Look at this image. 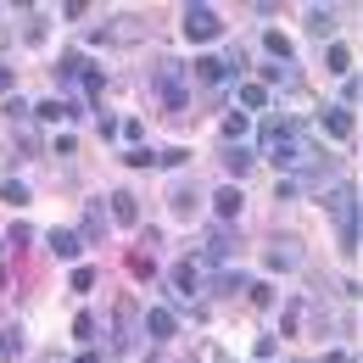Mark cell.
<instances>
[{
  "label": "cell",
  "mask_w": 363,
  "mask_h": 363,
  "mask_svg": "<svg viewBox=\"0 0 363 363\" xmlns=\"http://www.w3.org/2000/svg\"><path fill=\"white\" fill-rule=\"evenodd\" d=\"M240 285H246V279H240L235 269H224V274H213V285H207V291H218V296H235Z\"/></svg>",
  "instance_id": "cell-20"
},
{
  "label": "cell",
  "mask_w": 363,
  "mask_h": 363,
  "mask_svg": "<svg viewBox=\"0 0 363 363\" xmlns=\"http://www.w3.org/2000/svg\"><path fill=\"white\" fill-rule=\"evenodd\" d=\"M106 235V213H101V201L84 207V229H79V240H101Z\"/></svg>",
  "instance_id": "cell-13"
},
{
  "label": "cell",
  "mask_w": 363,
  "mask_h": 363,
  "mask_svg": "<svg viewBox=\"0 0 363 363\" xmlns=\"http://www.w3.org/2000/svg\"><path fill=\"white\" fill-rule=\"evenodd\" d=\"M296 330H302V302H291V308H285V335H296Z\"/></svg>",
  "instance_id": "cell-30"
},
{
  "label": "cell",
  "mask_w": 363,
  "mask_h": 363,
  "mask_svg": "<svg viewBox=\"0 0 363 363\" xmlns=\"http://www.w3.org/2000/svg\"><path fill=\"white\" fill-rule=\"evenodd\" d=\"M0 196H6L11 207H28V184H17V179H6V184H0Z\"/></svg>",
  "instance_id": "cell-23"
},
{
  "label": "cell",
  "mask_w": 363,
  "mask_h": 363,
  "mask_svg": "<svg viewBox=\"0 0 363 363\" xmlns=\"http://www.w3.org/2000/svg\"><path fill=\"white\" fill-rule=\"evenodd\" d=\"M140 34H145V23H140V17H112V23H101V28H95V45H135Z\"/></svg>",
  "instance_id": "cell-9"
},
{
  "label": "cell",
  "mask_w": 363,
  "mask_h": 363,
  "mask_svg": "<svg viewBox=\"0 0 363 363\" xmlns=\"http://www.w3.org/2000/svg\"><path fill=\"white\" fill-rule=\"evenodd\" d=\"M213 207H218V218H235V213H240V190H235V184H218Z\"/></svg>",
  "instance_id": "cell-16"
},
{
  "label": "cell",
  "mask_w": 363,
  "mask_h": 363,
  "mask_svg": "<svg viewBox=\"0 0 363 363\" xmlns=\"http://www.w3.org/2000/svg\"><path fill=\"white\" fill-rule=\"evenodd\" d=\"M201 363H235V358H229L218 341H201Z\"/></svg>",
  "instance_id": "cell-27"
},
{
  "label": "cell",
  "mask_w": 363,
  "mask_h": 363,
  "mask_svg": "<svg viewBox=\"0 0 363 363\" xmlns=\"http://www.w3.org/2000/svg\"><path fill=\"white\" fill-rule=\"evenodd\" d=\"M263 50H269V62H291V40H285V34H263Z\"/></svg>",
  "instance_id": "cell-19"
},
{
  "label": "cell",
  "mask_w": 363,
  "mask_h": 363,
  "mask_svg": "<svg viewBox=\"0 0 363 363\" xmlns=\"http://www.w3.org/2000/svg\"><path fill=\"white\" fill-rule=\"evenodd\" d=\"M218 34H224V17H218L213 6H190V11H184V40H190V45H213Z\"/></svg>",
  "instance_id": "cell-3"
},
{
  "label": "cell",
  "mask_w": 363,
  "mask_h": 363,
  "mask_svg": "<svg viewBox=\"0 0 363 363\" xmlns=\"http://www.w3.org/2000/svg\"><path fill=\"white\" fill-rule=\"evenodd\" d=\"M50 252H56V257H67V263H73V257H79V252H84V240H79V229H50Z\"/></svg>",
  "instance_id": "cell-11"
},
{
  "label": "cell",
  "mask_w": 363,
  "mask_h": 363,
  "mask_svg": "<svg viewBox=\"0 0 363 363\" xmlns=\"http://www.w3.org/2000/svg\"><path fill=\"white\" fill-rule=\"evenodd\" d=\"M62 84L79 90V95H95L106 79H101V67H95L90 56H62Z\"/></svg>",
  "instance_id": "cell-4"
},
{
  "label": "cell",
  "mask_w": 363,
  "mask_h": 363,
  "mask_svg": "<svg viewBox=\"0 0 363 363\" xmlns=\"http://www.w3.org/2000/svg\"><path fill=\"white\" fill-rule=\"evenodd\" d=\"M73 335H79V341H95V318L84 313V318H79V324H73Z\"/></svg>",
  "instance_id": "cell-31"
},
{
  "label": "cell",
  "mask_w": 363,
  "mask_h": 363,
  "mask_svg": "<svg viewBox=\"0 0 363 363\" xmlns=\"http://www.w3.org/2000/svg\"><path fill=\"white\" fill-rule=\"evenodd\" d=\"M240 106L246 112H263L269 106V84H240Z\"/></svg>",
  "instance_id": "cell-18"
},
{
  "label": "cell",
  "mask_w": 363,
  "mask_h": 363,
  "mask_svg": "<svg viewBox=\"0 0 363 363\" xmlns=\"http://www.w3.org/2000/svg\"><path fill=\"white\" fill-rule=\"evenodd\" d=\"M162 279H168V296H174L179 308H196V313H201L207 285H213V263H207L201 252H190V257H179V263L162 274Z\"/></svg>",
  "instance_id": "cell-1"
},
{
  "label": "cell",
  "mask_w": 363,
  "mask_h": 363,
  "mask_svg": "<svg viewBox=\"0 0 363 363\" xmlns=\"http://www.w3.org/2000/svg\"><path fill=\"white\" fill-rule=\"evenodd\" d=\"M229 252H235V235H224V229H218V235L207 240V252H201V257L213 263V257H229Z\"/></svg>",
  "instance_id": "cell-21"
},
{
  "label": "cell",
  "mask_w": 363,
  "mask_h": 363,
  "mask_svg": "<svg viewBox=\"0 0 363 363\" xmlns=\"http://www.w3.org/2000/svg\"><path fill=\"white\" fill-rule=\"evenodd\" d=\"M140 318H145L151 341H174V330H179V318L168 313V308H151V313H140Z\"/></svg>",
  "instance_id": "cell-10"
},
{
  "label": "cell",
  "mask_w": 363,
  "mask_h": 363,
  "mask_svg": "<svg viewBox=\"0 0 363 363\" xmlns=\"http://www.w3.org/2000/svg\"><path fill=\"white\" fill-rule=\"evenodd\" d=\"M246 129H252L246 112H224V118H218V135H224V140H246Z\"/></svg>",
  "instance_id": "cell-17"
},
{
  "label": "cell",
  "mask_w": 363,
  "mask_h": 363,
  "mask_svg": "<svg viewBox=\"0 0 363 363\" xmlns=\"http://www.w3.org/2000/svg\"><path fill=\"white\" fill-rule=\"evenodd\" d=\"M157 101H162L168 112H179L184 101H190V95H184V67L174 62V56H168V62H157Z\"/></svg>",
  "instance_id": "cell-5"
},
{
  "label": "cell",
  "mask_w": 363,
  "mask_h": 363,
  "mask_svg": "<svg viewBox=\"0 0 363 363\" xmlns=\"http://www.w3.org/2000/svg\"><path fill=\"white\" fill-rule=\"evenodd\" d=\"M145 363H162V358H145Z\"/></svg>",
  "instance_id": "cell-34"
},
{
  "label": "cell",
  "mask_w": 363,
  "mask_h": 363,
  "mask_svg": "<svg viewBox=\"0 0 363 363\" xmlns=\"http://www.w3.org/2000/svg\"><path fill=\"white\" fill-rule=\"evenodd\" d=\"M324 62H330L335 73H352V50H347V45H330V56H324Z\"/></svg>",
  "instance_id": "cell-24"
},
{
  "label": "cell",
  "mask_w": 363,
  "mask_h": 363,
  "mask_svg": "<svg viewBox=\"0 0 363 363\" xmlns=\"http://www.w3.org/2000/svg\"><path fill=\"white\" fill-rule=\"evenodd\" d=\"M17 358H23V330L6 324V330H0V363H17Z\"/></svg>",
  "instance_id": "cell-15"
},
{
  "label": "cell",
  "mask_w": 363,
  "mask_h": 363,
  "mask_svg": "<svg viewBox=\"0 0 363 363\" xmlns=\"http://www.w3.org/2000/svg\"><path fill=\"white\" fill-rule=\"evenodd\" d=\"M358 95H363V79H358V73H347V84H341V101H347V112L358 106Z\"/></svg>",
  "instance_id": "cell-25"
},
{
  "label": "cell",
  "mask_w": 363,
  "mask_h": 363,
  "mask_svg": "<svg viewBox=\"0 0 363 363\" xmlns=\"http://www.w3.org/2000/svg\"><path fill=\"white\" fill-rule=\"evenodd\" d=\"M302 263H308V252H302L296 235H274V240H269V269L274 274H296Z\"/></svg>",
  "instance_id": "cell-6"
},
{
  "label": "cell",
  "mask_w": 363,
  "mask_h": 363,
  "mask_svg": "<svg viewBox=\"0 0 363 363\" xmlns=\"http://www.w3.org/2000/svg\"><path fill=\"white\" fill-rule=\"evenodd\" d=\"M123 162H129V168H145V162H157V151H145V145H129V151H123Z\"/></svg>",
  "instance_id": "cell-26"
},
{
  "label": "cell",
  "mask_w": 363,
  "mask_h": 363,
  "mask_svg": "<svg viewBox=\"0 0 363 363\" xmlns=\"http://www.w3.org/2000/svg\"><path fill=\"white\" fill-rule=\"evenodd\" d=\"M196 79H201V84H229V79H240V56H235V50L201 56V62H196Z\"/></svg>",
  "instance_id": "cell-8"
},
{
  "label": "cell",
  "mask_w": 363,
  "mask_h": 363,
  "mask_svg": "<svg viewBox=\"0 0 363 363\" xmlns=\"http://www.w3.org/2000/svg\"><path fill=\"white\" fill-rule=\"evenodd\" d=\"M324 207H330V218H335V229H341V252H358V235H363V196H358V184L335 179L330 190H324Z\"/></svg>",
  "instance_id": "cell-2"
},
{
  "label": "cell",
  "mask_w": 363,
  "mask_h": 363,
  "mask_svg": "<svg viewBox=\"0 0 363 363\" xmlns=\"http://www.w3.org/2000/svg\"><path fill=\"white\" fill-rule=\"evenodd\" d=\"M11 90V67H6V62H0V95Z\"/></svg>",
  "instance_id": "cell-32"
},
{
  "label": "cell",
  "mask_w": 363,
  "mask_h": 363,
  "mask_svg": "<svg viewBox=\"0 0 363 363\" xmlns=\"http://www.w3.org/2000/svg\"><path fill=\"white\" fill-rule=\"evenodd\" d=\"M296 129H302V123H291V118H279V112H269V118L257 123V151H263V157H274V151H279L285 140L296 135Z\"/></svg>",
  "instance_id": "cell-7"
},
{
  "label": "cell",
  "mask_w": 363,
  "mask_h": 363,
  "mask_svg": "<svg viewBox=\"0 0 363 363\" xmlns=\"http://www.w3.org/2000/svg\"><path fill=\"white\" fill-rule=\"evenodd\" d=\"M224 162H229V174H246V168H252V151H246V145H229Z\"/></svg>",
  "instance_id": "cell-22"
},
{
  "label": "cell",
  "mask_w": 363,
  "mask_h": 363,
  "mask_svg": "<svg viewBox=\"0 0 363 363\" xmlns=\"http://www.w3.org/2000/svg\"><path fill=\"white\" fill-rule=\"evenodd\" d=\"M308 28H313V34H330V28H335V17H330V11H308Z\"/></svg>",
  "instance_id": "cell-28"
},
{
  "label": "cell",
  "mask_w": 363,
  "mask_h": 363,
  "mask_svg": "<svg viewBox=\"0 0 363 363\" xmlns=\"http://www.w3.org/2000/svg\"><path fill=\"white\" fill-rule=\"evenodd\" d=\"M73 363H95V352H90V358H73Z\"/></svg>",
  "instance_id": "cell-33"
},
{
  "label": "cell",
  "mask_w": 363,
  "mask_h": 363,
  "mask_svg": "<svg viewBox=\"0 0 363 363\" xmlns=\"http://www.w3.org/2000/svg\"><path fill=\"white\" fill-rule=\"evenodd\" d=\"M129 274H135V279H151V257H145V252H135V257H129Z\"/></svg>",
  "instance_id": "cell-29"
},
{
  "label": "cell",
  "mask_w": 363,
  "mask_h": 363,
  "mask_svg": "<svg viewBox=\"0 0 363 363\" xmlns=\"http://www.w3.org/2000/svg\"><path fill=\"white\" fill-rule=\"evenodd\" d=\"M324 129L335 140H352V112H347V106H330V112H324Z\"/></svg>",
  "instance_id": "cell-14"
},
{
  "label": "cell",
  "mask_w": 363,
  "mask_h": 363,
  "mask_svg": "<svg viewBox=\"0 0 363 363\" xmlns=\"http://www.w3.org/2000/svg\"><path fill=\"white\" fill-rule=\"evenodd\" d=\"M112 218H118L123 229H135V218H140V207H135V190H118V196H112Z\"/></svg>",
  "instance_id": "cell-12"
}]
</instances>
